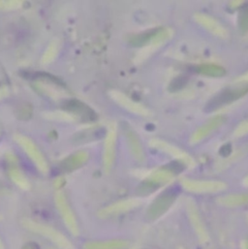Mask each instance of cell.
I'll use <instances>...</instances> for the list:
<instances>
[{"label": "cell", "instance_id": "3", "mask_svg": "<svg viewBox=\"0 0 248 249\" xmlns=\"http://www.w3.org/2000/svg\"><path fill=\"white\" fill-rule=\"evenodd\" d=\"M123 131H124V136L126 138L127 143L130 147V150L135 157V159L139 162H143L144 160V153L142 150V143L140 142L139 137L137 136V133L130 127V125L126 123L123 124Z\"/></svg>", "mask_w": 248, "mask_h": 249}, {"label": "cell", "instance_id": "5", "mask_svg": "<svg viewBox=\"0 0 248 249\" xmlns=\"http://www.w3.org/2000/svg\"><path fill=\"white\" fill-rule=\"evenodd\" d=\"M31 229L36 233L40 234L41 236L47 238L49 241L53 242V244L57 245L61 249H73L72 245L67 241V239L53 229H51L49 227L39 226V225H32Z\"/></svg>", "mask_w": 248, "mask_h": 249}, {"label": "cell", "instance_id": "4", "mask_svg": "<svg viewBox=\"0 0 248 249\" xmlns=\"http://www.w3.org/2000/svg\"><path fill=\"white\" fill-rule=\"evenodd\" d=\"M168 36V31L165 29H155L146 33L139 34L136 36H133L129 43L133 47H142L150 43L154 42H161L165 40Z\"/></svg>", "mask_w": 248, "mask_h": 249}, {"label": "cell", "instance_id": "7", "mask_svg": "<svg viewBox=\"0 0 248 249\" xmlns=\"http://www.w3.org/2000/svg\"><path fill=\"white\" fill-rule=\"evenodd\" d=\"M185 187L189 190L193 191H199V192H208V191H218L220 189H223L224 184L220 182H210V181H189L185 183Z\"/></svg>", "mask_w": 248, "mask_h": 249}, {"label": "cell", "instance_id": "13", "mask_svg": "<svg viewBox=\"0 0 248 249\" xmlns=\"http://www.w3.org/2000/svg\"><path fill=\"white\" fill-rule=\"evenodd\" d=\"M232 152V145L230 143H226L224 144L221 148H220V154L223 156V157H227L231 154Z\"/></svg>", "mask_w": 248, "mask_h": 249}, {"label": "cell", "instance_id": "8", "mask_svg": "<svg viewBox=\"0 0 248 249\" xmlns=\"http://www.w3.org/2000/svg\"><path fill=\"white\" fill-rule=\"evenodd\" d=\"M128 243L124 241H108L101 243H89L85 245V249H125Z\"/></svg>", "mask_w": 248, "mask_h": 249}, {"label": "cell", "instance_id": "12", "mask_svg": "<svg viewBox=\"0 0 248 249\" xmlns=\"http://www.w3.org/2000/svg\"><path fill=\"white\" fill-rule=\"evenodd\" d=\"M187 83V79L184 77H177L172 81V83L169 86V90L172 92L177 91L185 87Z\"/></svg>", "mask_w": 248, "mask_h": 249}, {"label": "cell", "instance_id": "10", "mask_svg": "<svg viewBox=\"0 0 248 249\" xmlns=\"http://www.w3.org/2000/svg\"><path fill=\"white\" fill-rule=\"evenodd\" d=\"M220 203L225 206H239L248 203V194L242 195H230L219 199Z\"/></svg>", "mask_w": 248, "mask_h": 249}, {"label": "cell", "instance_id": "11", "mask_svg": "<svg viewBox=\"0 0 248 249\" xmlns=\"http://www.w3.org/2000/svg\"><path fill=\"white\" fill-rule=\"evenodd\" d=\"M239 27L244 33L248 30V4H246L240 11Z\"/></svg>", "mask_w": 248, "mask_h": 249}, {"label": "cell", "instance_id": "2", "mask_svg": "<svg viewBox=\"0 0 248 249\" xmlns=\"http://www.w3.org/2000/svg\"><path fill=\"white\" fill-rule=\"evenodd\" d=\"M177 195V191L175 188L169 189L161 194L149 207L147 211V217L149 219H154L164 213L176 200Z\"/></svg>", "mask_w": 248, "mask_h": 249}, {"label": "cell", "instance_id": "1", "mask_svg": "<svg viewBox=\"0 0 248 249\" xmlns=\"http://www.w3.org/2000/svg\"><path fill=\"white\" fill-rule=\"evenodd\" d=\"M248 92V84H246V83L239 84L235 87H230V88L222 90L216 96H214L205 107V112H207V113L213 112L222 106H225L235 100H238L239 98L243 97Z\"/></svg>", "mask_w": 248, "mask_h": 249}, {"label": "cell", "instance_id": "9", "mask_svg": "<svg viewBox=\"0 0 248 249\" xmlns=\"http://www.w3.org/2000/svg\"><path fill=\"white\" fill-rule=\"evenodd\" d=\"M196 72L202 75L210 76V77H221L225 75L226 71L223 67L213 64H204L196 67Z\"/></svg>", "mask_w": 248, "mask_h": 249}, {"label": "cell", "instance_id": "6", "mask_svg": "<svg viewBox=\"0 0 248 249\" xmlns=\"http://www.w3.org/2000/svg\"><path fill=\"white\" fill-rule=\"evenodd\" d=\"M225 121H226V119L224 116H217L215 118L209 120L206 124H204L199 129H197V131L193 134V136L191 138V142L195 143V142H200L205 137L209 136L212 132L215 131L219 126L225 123Z\"/></svg>", "mask_w": 248, "mask_h": 249}]
</instances>
